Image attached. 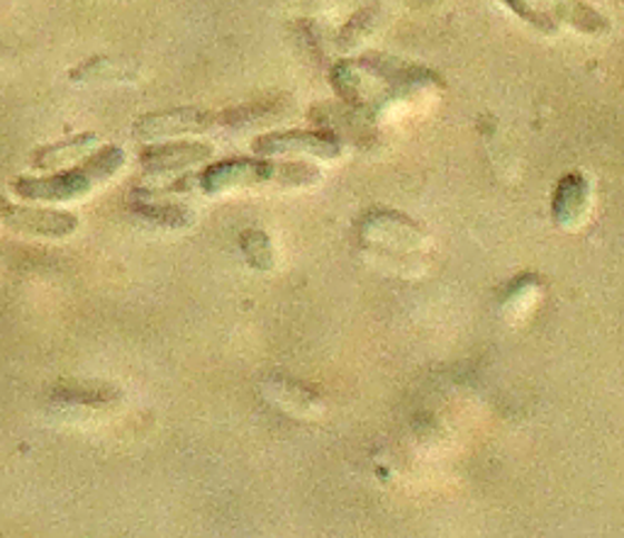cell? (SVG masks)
Instances as JSON below:
<instances>
[{
  "label": "cell",
  "instance_id": "cell-1",
  "mask_svg": "<svg viewBox=\"0 0 624 538\" xmlns=\"http://www.w3.org/2000/svg\"><path fill=\"white\" fill-rule=\"evenodd\" d=\"M322 180L318 166L303 162H254L230 159L207 166L198 176V188L205 195H223L242 188H305Z\"/></svg>",
  "mask_w": 624,
  "mask_h": 538
},
{
  "label": "cell",
  "instance_id": "cell-2",
  "mask_svg": "<svg viewBox=\"0 0 624 538\" xmlns=\"http://www.w3.org/2000/svg\"><path fill=\"white\" fill-rule=\"evenodd\" d=\"M125 166V151L115 144L84 156V164L49 178H18L12 183L22 200L39 203H74L94 193L100 183L113 178Z\"/></svg>",
  "mask_w": 624,
  "mask_h": 538
},
{
  "label": "cell",
  "instance_id": "cell-3",
  "mask_svg": "<svg viewBox=\"0 0 624 538\" xmlns=\"http://www.w3.org/2000/svg\"><path fill=\"white\" fill-rule=\"evenodd\" d=\"M217 127V113H203L195 108L164 110L139 117L135 123V137L139 141H166L184 135H201Z\"/></svg>",
  "mask_w": 624,
  "mask_h": 538
},
{
  "label": "cell",
  "instance_id": "cell-4",
  "mask_svg": "<svg viewBox=\"0 0 624 538\" xmlns=\"http://www.w3.org/2000/svg\"><path fill=\"white\" fill-rule=\"evenodd\" d=\"M254 151L262 156H312L334 162L342 156V144L328 135L315 133H273L254 141Z\"/></svg>",
  "mask_w": 624,
  "mask_h": 538
},
{
  "label": "cell",
  "instance_id": "cell-5",
  "mask_svg": "<svg viewBox=\"0 0 624 538\" xmlns=\"http://www.w3.org/2000/svg\"><path fill=\"white\" fill-rule=\"evenodd\" d=\"M3 225L18 234L45 236V239H64L78 229V219L71 213L51 207H28L10 205Z\"/></svg>",
  "mask_w": 624,
  "mask_h": 538
},
{
  "label": "cell",
  "instance_id": "cell-6",
  "mask_svg": "<svg viewBox=\"0 0 624 538\" xmlns=\"http://www.w3.org/2000/svg\"><path fill=\"white\" fill-rule=\"evenodd\" d=\"M215 149L205 141H166V144H152L139 154L142 168L149 176H166L184 170L188 166H198L203 162L213 159Z\"/></svg>",
  "mask_w": 624,
  "mask_h": 538
},
{
  "label": "cell",
  "instance_id": "cell-7",
  "mask_svg": "<svg viewBox=\"0 0 624 538\" xmlns=\"http://www.w3.org/2000/svg\"><path fill=\"white\" fill-rule=\"evenodd\" d=\"M591 207V183L581 174H571L558 183L554 195V217L558 225L576 227Z\"/></svg>",
  "mask_w": 624,
  "mask_h": 538
},
{
  "label": "cell",
  "instance_id": "cell-8",
  "mask_svg": "<svg viewBox=\"0 0 624 538\" xmlns=\"http://www.w3.org/2000/svg\"><path fill=\"white\" fill-rule=\"evenodd\" d=\"M135 215H139L142 219L152 222V225L159 227H168V229H178L191 225V213L184 205L168 203L164 198H142V195H135Z\"/></svg>",
  "mask_w": 624,
  "mask_h": 538
},
{
  "label": "cell",
  "instance_id": "cell-9",
  "mask_svg": "<svg viewBox=\"0 0 624 538\" xmlns=\"http://www.w3.org/2000/svg\"><path fill=\"white\" fill-rule=\"evenodd\" d=\"M266 398L281 407L283 412H291L295 417H303V414H312L320 410V404L315 402V398L308 395V392L301 385H293V383H285V380H271L264 388Z\"/></svg>",
  "mask_w": 624,
  "mask_h": 538
},
{
  "label": "cell",
  "instance_id": "cell-10",
  "mask_svg": "<svg viewBox=\"0 0 624 538\" xmlns=\"http://www.w3.org/2000/svg\"><path fill=\"white\" fill-rule=\"evenodd\" d=\"M98 144V137L94 133H86L81 137H74L67 141L51 144V147L42 149L35 156V166L39 168H57L69 162L81 159V156H88V151L94 149Z\"/></svg>",
  "mask_w": 624,
  "mask_h": 538
},
{
  "label": "cell",
  "instance_id": "cell-11",
  "mask_svg": "<svg viewBox=\"0 0 624 538\" xmlns=\"http://www.w3.org/2000/svg\"><path fill=\"white\" fill-rule=\"evenodd\" d=\"M59 404H67L71 410H106L115 402V392L113 390H103L96 385H67L59 388L57 395L51 398Z\"/></svg>",
  "mask_w": 624,
  "mask_h": 538
},
{
  "label": "cell",
  "instance_id": "cell-12",
  "mask_svg": "<svg viewBox=\"0 0 624 538\" xmlns=\"http://www.w3.org/2000/svg\"><path fill=\"white\" fill-rule=\"evenodd\" d=\"M240 246H242L246 261H250V266H254L259 271L273 268V246L264 232H256V229L244 232Z\"/></svg>",
  "mask_w": 624,
  "mask_h": 538
},
{
  "label": "cell",
  "instance_id": "cell-13",
  "mask_svg": "<svg viewBox=\"0 0 624 538\" xmlns=\"http://www.w3.org/2000/svg\"><path fill=\"white\" fill-rule=\"evenodd\" d=\"M503 3L510 8L513 12H517L519 18L527 20L529 25H535V28H539L544 32L556 30V22H554L552 12H549V8H546L544 0H503Z\"/></svg>",
  "mask_w": 624,
  "mask_h": 538
},
{
  "label": "cell",
  "instance_id": "cell-14",
  "mask_svg": "<svg viewBox=\"0 0 624 538\" xmlns=\"http://www.w3.org/2000/svg\"><path fill=\"white\" fill-rule=\"evenodd\" d=\"M564 6H558L564 10V16L578 25V28H583L585 32H605L607 30V22L597 16V12L593 8H588L585 3H581V0H562Z\"/></svg>",
  "mask_w": 624,
  "mask_h": 538
},
{
  "label": "cell",
  "instance_id": "cell-15",
  "mask_svg": "<svg viewBox=\"0 0 624 538\" xmlns=\"http://www.w3.org/2000/svg\"><path fill=\"white\" fill-rule=\"evenodd\" d=\"M133 74L120 71V63H113L108 59H98V61H90L86 67L76 69L71 74V78H81V81H123V78H129Z\"/></svg>",
  "mask_w": 624,
  "mask_h": 538
},
{
  "label": "cell",
  "instance_id": "cell-16",
  "mask_svg": "<svg viewBox=\"0 0 624 538\" xmlns=\"http://www.w3.org/2000/svg\"><path fill=\"white\" fill-rule=\"evenodd\" d=\"M10 205H12V203H10L8 198H6V195H0V222H3V219H6V215H8Z\"/></svg>",
  "mask_w": 624,
  "mask_h": 538
}]
</instances>
